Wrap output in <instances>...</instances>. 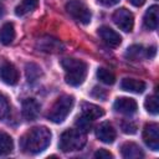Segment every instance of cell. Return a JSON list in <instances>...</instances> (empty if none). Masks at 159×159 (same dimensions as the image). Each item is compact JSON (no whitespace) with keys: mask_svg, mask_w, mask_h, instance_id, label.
Instances as JSON below:
<instances>
[{"mask_svg":"<svg viewBox=\"0 0 159 159\" xmlns=\"http://www.w3.org/2000/svg\"><path fill=\"white\" fill-rule=\"evenodd\" d=\"M51 132L46 127H35L30 129L20 140L21 149L30 154H37L45 150L51 143Z\"/></svg>","mask_w":159,"mask_h":159,"instance_id":"obj_1","label":"cell"},{"mask_svg":"<svg viewBox=\"0 0 159 159\" xmlns=\"http://www.w3.org/2000/svg\"><path fill=\"white\" fill-rule=\"evenodd\" d=\"M61 66L65 70V81L70 86H80L84 82L87 76L86 62L77 58H63L61 60Z\"/></svg>","mask_w":159,"mask_h":159,"instance_id":"obj_2","label":"cell"},{"mask_svg":"<svg viewBox=\"0 0 159 159\" xmlns=\"http://www.w3.org/2000/svg\"><path fill=\"white\" fill-rule=\"evenodd\" d=\"M86 142H87L86 132L81 130L80 128H77V129H67L61 134L60 142H58V147L65 153L75 152V150L82 149L84 147Z\"/></svg>","mask_w":159,"mask_h":159,"instance_id":"obj_3","label":"cell"},{"mask_svg":"<svg viewBox=\"0 0 159 159\" xmlns=\"http://www.w3.org/2000/svg\"><path fill=\"white\" fill-rule=\"evenodd\" d=\"M75 98L68 94H63L56 99V102L52 104L47 117L53 123H61L66 119V117L70 114L72 107H73Z\"/></svg>","mask_w":159,"mask_h":159,"instance_id":"obj_4","label":"cell"},{"mask_svg":"<svg viewBox=\"0 0 159 159\" xmlns=\"http://www.w3.org/2000/svg\"><path fill=\"white\" fill-rule=\"evenodd\" d=\"M66 10L78 22L84 24V25L91 22L92 14H91L89 9L86 6V4L82 2L81 0H70L66 4Z\"/></svg>","mask_w":159,"mask_h":159,"instance_id":"obj_5","label":"cell"},{"mask_svg":"<svg viewBox=\"0 0 159 159\" xmlns=\"http://www.w3.org/2000/svg\"><path fill=\"white\" fill-rule=\"evenodd\" d=\"M35 47L39 51L46 52V53H58V52H62L63 48H65L63 43L58 39L52 37V36H48V35H45V36L39 37L36 40Z\"/></svg>","mask_w":159,"mask_h":159,"instance_id":"obj_6","label":"cell"},{"mask_svg":"<svg viewBox=\"0 0 159 159\" xmlns=\"http://www.w3.org/2000/svg\"><path fill=\"white\" fill-rule=\"evenodd\" d=\"M113 22L123 31L125 32H130L133 30V26H134V16L133 14L125 9V7H120V9H117L114 12H113Z\"/></svg>","mask_w":159,"mask_h":159,"instance_id":"obj_7","label":"cell"},{"mask_svg":"<svg viewBox=\"0 0 159 159\" xmlns=\"http://www.w3.org/2000/svg\"><path fill=\"white\" fill-rule=\"evenodd\" d=\"M143 140L152 150H159V125L157 123H149L144 127Z\"/></svg>","mask_w":159,"mask_h":159,"instance_id":"obj_8","label":"cell"},{"mask_svg":"<svg viewBox=\"0 0 159 159\" xmlns=\"http://www.w3.org/2000/svg\"><path fill=\"white\" fill-rule=\"evenodd\" d=\"M0 78L4 83L14 86L19 81V71L12 63L5 62L0 67Z\"/></svg>","mask_w":159,"mask_h":159,"instance_id":"obj_9","label":"cell"},{"mask_svg":"<svg viewBox=\"0 0 159 159\" xmlns=\"http://www.w3.org/2000/svg\"><path fill=\"white\" fill-rule=\"evenodd\" d=\"M137 102L133 98H128V97H120L117 98L114 102V109L122 114L125 116H130L133 113L137 112Z\"/></svg>","mask_w":159,"mask_h":159,"instance_id":"obj_10","label":"cell"},{"mask_svg":"<svg viewBox=\"0 0 159 159\" xmlns=\"http://www.w3.org/2000/svg\"><path fill=\"white\" fill-rule=\"evenodd\" d=\"M96 135H97V138H98L101 142L109 144V143H113V142H114L117 134H116V129L113 128V125H112L111 123L103 122V123H101V124L97 127V129H96Z\"/></svg>","mask_w":159,"mask_h":159,"instance_id":"obj_11","label":"cell"},{"mask_svg":"<svg viewBox=\"0 0 159 159\" xmlns=\"http://www.w3.org/2000/svg\"><path fill=\"white\" fill-rule=\"evenodd\" d=\"M98 34H99L101 39H102L108 46H111V47H117V46H119L120 42H122L120 35H119L118 32H116L114 30H112L111 27H108V26H102V27H99Z\"/></svg>","mask_w":159,"mask_h":159,"instance_id":"obj_12","label":"cell"},{"mask_svg":"<svg viewBox=\"0 0 159 159\" xmlns=\"http://www.w3.org/2000/svg\"><path fill=\"white\" fill-rule=\"evenodd\" d=\"M40 113V104L34 98H27L22 102V116L27 120H34Z\"/></svg>","mask_w":159,"mask_h":159,"instance_id":"obj_13","label":"cell"},{"mask_svg":"<svg viewBox=\"0 0 159 159\" xmlns=\"http://www.w3.org/2000/svg\"><path fill=\"white\" fill-rule=\"evenodd\" d=\"M158 21H159V7L158 5H152L144 15L143 22L144 26L148 30H155L158 27Z\"/></svg>","mask_w":159,"mask_h":159,"instance_id":"obj_14","label":"cell"},{"mask_svg":"<svg viewBox=\"0 0 159 159\" xmlns=\"http://www.w3.org/2000/svg\"><path fill=\"white\" fill-rule=\"evenodd\" d=\"M120 152H122L123 158H127V159H139L144 157L142 148L133 142L124 143L120 148Z\"/></svg>","mask_w":159,"mask_h":159,"instance_id":"obj_15","label":"cell"},{"mask_svg":"<svg viewBox=\"0 0 159 159\" xmlns=\"http://www.w3.org/2000/svg\"><path fill=\"white\" fill-rule=\"evenodd\" d=\"M145 87H147L145 82H143L140 80H135V78H123L120 82V88L127 92L143 93Z\"/></svg>","mask_w":159,"mask_h":159,"instance_id":"obj_16","label":"cell"},{"mask_svg":"<svg viewBox=\"0 0 159 159\" xmlns=\"http://www.w3.org/2000/svg\"><path fill=\"white\" fill-rule=\"evenodd\" d=\"M82 114L86 116L87 118H89L91 120H94L97 118H101L103 117L104 114V111L103 108H101L99 106H96L93 103H82Z\"/></svg>","mask_w":159,"mask_h":159,"instance_id":"obj_17","label":"cell"},{"mask_svg":"<svg viewBox=\"0 0 159 159\" xmlns=\"http://www.w3.org/2000/svg\"><path fill=\"white\" fill-rule=\"evenodd\" d=\"M15 39V27L11 22H6L0 29V42L2 45H10Z\"/></svg>","mask_w":159,"mask_h":159,"instance_id":"obj_18","label":"cell"},{"mask_svg":"<svg viewBox=\"0 0 159 159\" xmlns=\"http://www.w3.org/2000/svg\"><path fill=\"white\" fill-rule=\"evenodd\" d=\"M37 6H39V0H21V2L15 9V14L17 16H24L34 11Z\"/></svg>","mask_w":159,"mask_h":159,"instance_id":"obj_19","label":"cell"},{"mask_svg":"<svg viewBox=\"0 0 159 159\" xmlns=\"http://www.w3.org/2000/svg\"><path fill=\"white\" fill-rule=\"evenodd\" d=\"M12 149H14L12 138L6 133L0 132V155H7L12 152Z\"/></svg>","mask_w":159,"mask_h":159,"instance_id":"obj_20","label":"cell"},{"mask_svg":"<svg viewBox=\"0 0 159 159\" xmlns=\"http://www.w3.org/2000/svg\"><path fill=\"white\" fill-rule=\"evenodd\" d=\"M128 60H132V61H138L140 58H143L145 56V50L143 48V46L140 45H133L130 47L127 48L125 51V55H124Z\"/></svg>","mask_w":159,"mask_h":159,"instance_id":"obj_21","label":"cell"},{"mask_svg":"<svg viewBox=\"0 0 159 159\" xmlns=\"http://www.w3.org/2000/svg\"><path fill=\"white\" fill-rule=\"evenodd\" d=\"M25 72H26V78L29 82H35L40 78V76L42 75V71H41V67L37 66L36 63H27L26 67H25Z\"/></svg>","mask_w":159,"mask_h":159,"instance_id":"obj_22","label":"cell"},{"mask_svg":"<svg viewBox=\"0 0 159 159\" xmlns=\"http://www.w3.org/2000/svg\"><path fill=\"white\" fill-rule=\"evenodd\" d=\"M97 77L101 82H103L104 84H113L116 82V76L113 72H111L109 70L101 67L97 70Z\"/></svg>","mask_w":159,"mask_h":159,"instance_id":"obj_23","label":"cell"},{"mask_svg":"<svg viewBox=\"0 0 159 159\" xmlns=\"http://www.w3.org/2000/svg\"><path fill=\"white\" fill-rule=\"evenodd\" d=\"M144 107L145 109L150 113V114H157L158 109H159V104H158V97L155 94L147 97L145 102H144Z\"/></svg>","mask_w":159,"mask_h":159,"instance_id":"obj_24","label":"cell"},{"mask_svg":"<svg viewBox=\"0 0 159 159\" xmlns=\"http://www.w3.org/2000/svg\"><path fill=\"white\" fill-rule=\"evenodd\" d=\"M76 124L78 125V128H80L81 130H83V132H88V130L91 129L92 120H91L89 118H87L86 116H83V114H82L81 117H78V118H77Z\"/></svg>","mask_w":159,"mask_h":159,"instance_id":"obj_25","label":"cell"},{"mask_svg":"<svg viewBox=\"0 0 159 159\" xmlns=\"http://www.w3.org/2000/svg\"><path fill=\"white\" fill-rule=\"evenodd\" d=\"M9 109H10V106H9L7 98L2 93H0V119H4L9 114Z\"/></svg>","mask_w":159,"mask_h":159,"instance_id":"obj_26","label":"cell"},{"mask_svg":"<svg viewBox=\"0 0 159 159\" xmlns=\"http://www.w3.org/2000/svg\"><path fill=\"white\" fill-rule=\"evenodd\" d=\"M122 130L127 134H134L137 132V125L132 120H125L122 123Z\"/></svg>","mask_w":159,"mask_h":159,"instance_id":"obj_27","label":"cell"},{"mask_svg":"<svg viewBox=\"0 0 159 159\" xmlns=\"http://www.w3.org/2000/svg\"><path fill=\"white\" fill-rule=\"evenodd\" d=\"M94 157L99 158V159H108V158H112V154L106 149H99L94 153Z\"/></svg>","mask_w":159,"mask_h":159,"instance_id":"obj_28","label":"cell"},{"mask_svg":"<svg viewBox=\"0 0 159 159\" xmlns=\"http://www.w3.org/2000/svg\"><path fill=\"white\" fill-rule=\"evenodd\" d=\"M97 1L104 6H113V5L119 2V0H97Z\"/></svg>","mask_w":159,"mask_h":159,"instance_id":"obj_29","label":"cell"},{"mask_svg":"<svg viewBox=\"0 0 159 159\" xmlns=\"http://www.w3.org/2000/svg\"><path fill=\"white\" fill-rule=\"evenodd\" d=\"M94 89L98 92L97 94H93L94 97H97V98H101V99H104L106 98V92L102 89V88H98V87H94Z\"/></svg>","mask_w":159,"mask_h":159,"instance_id":"obj_30","label":"cell"},{"mask_svg":"<svg viewBox=\"0 0 159 159\" xmlns=\"http://www.w3.org/2000/svg\"><path fill=\"white\" fill-rule=\"evenodd\" d=\"M155 52H157V51H155V47L153 46V47H150V48H147V50H145V56L150 58V57H153V56L155 55Z\"/></svg>","mask_w":159,"mask_h":159,"instance_id":"obj_31","label":"cell"},{"mask_svg":"<svg viewBox=\"0 0 159 159\" xmlns=\"http://www.w3.org/2000/svg\"><path fill=\"white\" fill-rule=\"evenodd\" d=\"M129 2L134 6H142L145 2V0H129Z\"/></svg>","mask_w":159,"mask_h":159,"instance_id":"obj_32","label":"cell"},{"mask_svg":"<svg viewBox=\"0 0 159 159\" xmlns=\"http://www.w3.org/2000/svg\"><path fill=\"white\" fill-rule=\"evenodd\" d=\"M4 14H5V7H4V5L0 2V19L4 16Z\"/></svg>","mask_w":159,"mask_h":159,"instance_id":"obj_33","label":"cell"}]
</instances>
